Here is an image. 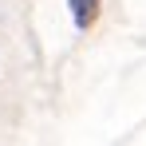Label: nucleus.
Here are the masks:
<instances>
[{
	"label": "nucleus",
	"instance_id": "obj_1",
	"mask_svg": "<svg viewBox=\"0 0 146 146\" xmlns=\"http://www.w3.org/2000/svg\"><path fill=\"white\" fill-rule=\"evenodd\" d=\"M99 12V0H71V16H75V28H87Z\"/></svg>",
	"mask_w": 146,
	"mask_h": 146
}]
</instances>
